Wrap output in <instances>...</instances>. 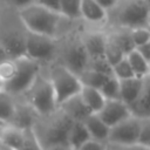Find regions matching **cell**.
Wrapping results in <instances>:
<instances>
[{
  "label": "cell",
  "instance_id": "cell-1",
  "mask_svg": "<svg viewBox=\"0 0 150 150\" xmlns=\"http://www.w3.org/2000/svg\"><path fill=\"white\" fill-rule=\"evenodd\" d=\"M18 14L26 29L60 39L82 21H74L60 11L50 9L39 4H30L18 9Z\"/></svg>",
  "mask_w": 150,
  "mask_h": 150
},
{
  "label": "cell",
  "instance_id": "cell-2",
  "mask_svg": "<svg viewBox=\"0 0 150 150\" xmlns=\"http://www.w3.org/2000/svg\"><path fill=\"white\" fill-rule=\"evenodd\" d=\"M73 120L59 107L47 115H39L33 124L41 149H69L68 134Z\"/></svg>",
  "mask_w": 150,
  "mask_h": 150
},
{
  "label": "cell",
  "instance_id": "cell-3",
  "mask_svg": "<svg viewBox=\"0 0 150 150\" xmlns=\"http://www.w3.org/2000/svg\"><path fill=\"white\" fill-rule=\"evenodd\" d=\"M82 22L74 29L57 39V50L55 61L66 66L73 73L79 75L88 68L89 55L86 50L81 36Z\"/></svg>",
  "mask_w": 150,
  "mask_h": 150
},
{
  "label": "cell",
  "instance_id": "cell-4",
  "mask_svg": "<svg viewBox=\"0 0 150 150\" xmlns=\"http://www.w3.org/2000/svg\"><path fill=\"white\" fill-rule=\"evenodd\" d=\"M149 23L150 8L145 0H118L108 11L107 26L135 28Z\"/></svg>",
  "mask_w": 150,
  "mask_h": 150
},
{
  "label": "cell",
  "instance_id": "cell-5",
  "mask_svg": "<svg viewBox=\"0 0 150 150\" xmlns=\"http://www.w3.org/2000/svg\"><path fill=\"white\" fill-rule=\"evenodd\" d=\"M18 97H22L28 102L39 115H47L59 107L53 84L45 66H42V69L39 71L29 88Z\"/></svg>",
  "mask_w": 150,
  "mask_h": 150
},
{
  "label": "cell",
  "instance_id": "cell-6",
  "mask_svg": "<svg viewBox=\"0 0 150 150\" xmlns=\"http://www.w3.org/2000/svg\"><path fill=\"white\" fill-rule=\"evenodd\" d=\"M43 66L53 84L57 104H60L68 97L80 93L82 83L79 76L70 69H68L66 66L56 61H53Z\"/></svg>",
  "mask_w": 150,
  "mask_h": 150
},
{
  "label": "cell",
  "instance_id": "cell-7",
  "mask_svg": "<svg viewBox=\"0 0 150 150\" xmlns=\"http://www.w3.org/2000/svg\"><path fill=\"white\" fill-rule=\"evenodd\" d=\"M139 128L141 118L132 114L110 127L107 149H143L138 143Z\"/></svg>",
  "mask_w": 150,
  "mask_h": 150
},
{
  "label": "cell",
  "instance_id": "cell-8",
  "mask_svg": "<svg viewBox=\"0 0 150 150\" xmlns=\"http://www.w3.org/2000/svg\"><path fill=\"white\" fill-rule=\"evenodd\" d=\"M18 69L14 77L7 82H4L2 89L12 94L13 96L18 97L21 96L33 83L34 79L39 74V71L42 69V63H40L36 60L30 59L26 54L20 55L18 57H14Z\"/></svg>",
  "mask_w": 150,
  "mask_h": 150
},
{
  "label": "cell",
  "instance_id": "cell-9",
  "mask_svg": "<svg viewBox=\"0 0 150 150\" xmlns=\"http://www.w3.org/2000/svg\"><path fill=\"white\" fill-rule=\"evenodd\" d=\"M57 50V39L26 29L25 54L42 64L55 61Z\"/></svg>",
  "mask_w": 150,
  "mask_h": 150
},
{
  "label": "cell",
  "instance_id": "cell-10",
  "mask_svg": "<svg viewBox=\"0 0 150 150\" xmlns=\"http://www.w3.org/2000/svg\"><path fill=\"white\" fill-rule=\"evenodd\" d=\"M81 36L89 59L104 55V47L107 43L105 28L89 27L83 23L81 28Z\"/></svg>",
  "mask_w": 150,
  "mask_h": 150
},
{
  "label": "cell",
  "instance_id": "cell-11",
  "mask_svg": "<svg viewBox=\"0 0 150 150\" xmlns=\"http://www.w3.org/2000/svg\"><path fill=\"white\" fill-rule=\"evenodd\" d=\"M81 21L89 27L105 28L108 12L96 0H82L81 1Z\"/></svg>",
  "mask_w": 150,
  "mask_h": 150
},
{
  "label": "cell",
  "instance_id": "cell-12",
  "mask_svg": "<svg viewBox=\"0 0 150 150\" xmlns=\"http://www.w3.org/2000/svg\"><path fill=\"white\" fill-rule=\"evenodd\" d=\"M97 114L109 127H112L130 116L131 110L121 98H107L102 109Z\"/></svg>",
  "mask_w": 150,
  "mask_h": 150
},
{
  "label": "cell",
  "instance_id": "cell-13",
  "mask_svg": "<svg viewBox=\"0 0 150 150\" xmlns=\"http://www.w3.org/2000/svg\"><path fill=\"white\" fill-rule=\"evenodd\" d=\"M38 116L39 114L34 110V108L28 102H26L22 97H16L15 111L9 123L21 129H26V128L33 127Z\"/></svg>",
  "mask_w": 150,
  "mask_h": 150
},
{
  "label": "cell",
  "instance_id": "cell-14",
  "mask_svg": "<svg viewBox=\"0 0 150 150\" xmlns=\"http://www.w3.org/2000/svg\"><path fill=\"white\" fill-rule=\"evenodd\" d=\"M59 108L63 112H66V115L69 116L73 121H83L89 114H91V110L87 107L80 93L62 101L59 104Z\"/></svg>",
  "mask_w": 150,
  "mask_h": 150
},
{
  "label": "cell",
  "instance_id": "cell-15",
  "mask_svg": "<svg viewBox=\"0 0 150 150\" xmlns=\"http://www.w3.org/2000/svg\"><path fill=\"white\" fill-rule=\"evenodd\" d=\"M131 114L137 117H150V74L143 76L142 89L130 105Z\"/></svg>",
  "mask_w": 150,
  "mask_h": 150
},
{
  "label": "cell",
  "instance_id": "cell-16",
  "mask_svg": "<svg viewBox=\"0 0 150 150\" xmlns=\"http://www.w3.org/2000/svg\"><path fill=\"white\" fill-rule=\"evenodd\" d=\"M143 86V76H132L120 80V98L129 107L137 98Z\"/></svg>",
  "mask_w": 150,
  "mask_h": 150
},
{
  "label": "cell",
  "instance_id": "cell-17",
  "mask_svg": "<svg viewBox=\"0 0 150 150\" xmlns=\"http://www.w3.org/2000/svg\"><path fill=\"white\" fill-rule=\"evenodd\" d=\"M82 122L87 127V129L90 134V137H93L95 139H98V141H102L104 143L108 142L110 127L98 116L97 112L89 114Z\"/></svg>",
  "mask_w": 150,
  "mask_h": 150
},
{
  "label": "cell",
  "instance_id": "cell-18",
  "mask_svg": "<svg viewBox=\"0 0 150 150\" xmlns=\"http://www.w3.org/2000/svg\"><path fill=\"white\" fill-rule=\"evenodd\" d=\"M0 141L7 146V149H23V129L6 123L1 131Z\"/></svg>",
  "mask_w": 150,
  "mask_h": 150
},
{
  "label": "cell",
  "instance_id": "cell-19",
  "mask_svg": "<svg viewBox=\"0 0 150 150\" xmlns=\"http://www.w3.org/2000/svg\"><path fill=\"white\" fill-rule=\"evenodd\" d=\"M90 138V134L82 121H74L68 134L69 149L81 150L82 145Z\"/></svg>",
  "mask_w": 150,
  "mask_h": 150
},
{
  "label": "cell",
  "instance_id": "cell-20",
  "mask_svg": "<svg viewBox=\"0 0 150 150\" xmlns=\"http://www.w3.org/2000/svg\"><path fill=\"white\" fill-rule=\"evenodd\" d=\"M80 95L84 101V103L87 104V107L91 110V112H98L107 100L100 89L88 86L81 87Z\"/></svg>",
  "mask_w": 150,
  "mask_h": 150
},
{
  "label": "cell",
  "instance_id": "cell-21",
  "mask_svg": "<svg viewBox=\"0 0 150 150\" xmlns=\"http://www.w3.org/2000/svg\"><path fill=\"white\" fill-rule=\"evenodd\" d=\"M125 56L129 63L131 64L134 73L137 76H145L150 74V62L141 54V52L137 48L131 49Z\"/></svg>",
  "mask_w": 150,
  "mask_h": 150
},
{
  "label": "cell",
  "instance_id": "cell-22",
  "mask_svg": "<svg viewBox=\"0 0 150 150\" xmlns=\"http://www.w3.org/2000/svg\"><path fill=\"white\" fill-rule=\"evenodd\" d=\"M16 105V97L6 91L5 89H0V120L9 123Z\"/></svg>",
  "mask_w": 150,
  "mask_h": 150
},
{
  "label": "cell",
  "instance_id": "cell-23",
  "mask_svg": "<svg viewBox=\"0 0 150 150\" xmlns=\"http://www.w3.org/2000/svg\"><path fill=\"white\" fill-rule=\"evenodd\" d=\"M79 79L82 83V86H88V87H94L100 89L103 83L105 82V80L108 79V75H104L102 73H98L94 69L90 68H86L82 73H80Z\"/></svg>",
  "mask_w": 150,
  "mask_h": 150
},
{
  "label": "cell",
  "instance_id": "cell-24",
  "mask_svg": "<svg viewBox=\"0 0 150 150\" xmlns=\"http://www.w3.org/2000/svg\"><path fill=\"white\" fill-rule=\"evenodd\" d=\"M81 1L82 0H60V12L74 21H81Z\"/></svg>",
  "mask_w": 150,
  "mask_h": 150
},
{
  "label": "cell",
  "instance_id": "cell-25",
  "mask_svg": "<svg viewBox=\"0 0 150 150\" xmlns=\"http://www.w3.org/2000/svg\"><path fill=\"white\" fill-rule=\"evenodd\" d=\"M104 56L111 64H115L116 62H118L121 59L125 56V53L117 43H115L111 39L107 36V43L104 47Z\"/></svg>",
  "mask_w": 150,
  "mask_h": 150
},
{
  "label": "cell",
  "instance_id": "cell-26",
  "mask_svg": "<svg viewBox=\"0 0 150 150\" xmlns=\"http://www.w3.org/2000/svg\"><path fill=\"white\" fill-rule=\"evenodd\" d=\"M100 90L105 98H120V80L115 75L108 76Z\"/></svg>",
  "mask_w": 150,
  "mask_h": 150
},
{
  "label": "cell",
  "instance_id": "cell-27",
  "mask_svg": "<svg viewBox=\"0 0 150 150\" xmlns=\"http://www.w3.org/2000/svg\"><path fill=\"white\" fill-rule=\"evenodd\" d=\"M112 75H115L118 80H123V79H129V77L136 76V74L134 73V70L131 68V64L129 63L127 56H124L118 62L112 64Z\"/></svg>",
  "mask_w": 150,
  "mask_h": 150
},
{
  "label": "cell",
  "instance_id": "cell-28",
  "mask_svg": "<svg viewBox=\"0 0 150 150\" xmlns=\"http://www.w3.org/2000/svg\"><path fill=\"white\" fill-rule=\"evenodd\" d=\"M88 68L94 69V70H96L98 73H102L104 75H108V76L112 75V64L105 59L104 55L89 59Z\"/></svg>",
  "mask_w": 150,
  "mask_h": 150
},
{
  "label": "cell",
  "instance_id": "cell-29",
  "mask_svg": "<svg viewBox=\"0 0 150 150\" xmlns=\"http://www.w3.org/2000/svg\"><path fill=\"white\" fill-rule=\"evenodd\" d=\"M130 35H131V40L135 48H137L150 41V28L149 26L130 28Z\"/></svg>",
  "mask_w": 150,
  "mask_h": 150
},
{
  "label": "cell",
  "instance_id": "cell-30",
  "mask_svg": "<svg viewBox=\"0 0 150 150\" xmlns=\"http://www.w3.org/2000/svg\"><path fill=\"white\" fill-rule=\"evenodd\" d=\"M16 69H18V66H16L15 59L14 57L6 59L0 62V77L2 79L4 82L9 81L16 74Z\"/></svg>",
  "mask_w": 150,
  "mask_h": 150
},
{
  "label": "cell",
  "instance_id": "cell-31",
  "mask_svg": "<svg viewBox=\"0 0 150 150\" xmlns=\"http://www.w3.org/2000/svg\"><path fill=\"white\" fill-rule=\"evenodd\" d=\"M141 128L138 135V143L143 149H150V117H139Z\"/></svg>",
  "mask_w": 150,
  "mask_h": 150
},
{
  "label": "cell",
  "instance_id": "cell-32",
  "mask_svg": "<svg viewBox=\"0 0 150 150\" xmlns=\"http://www.w3.org/2000/svg\"><path fill=\"white\" fill-rule=\"evenodd\" d=\"M23 149H41L33 127L23 129Z\"/></svg>",
  "mask_w": 150,
  "mask_h": 150
},
{
  "label": "cell",
  "instance_id": "cell-33",
  "mask_svg": "<svg viewBox=\"0 0 150 150\" xmlns=\"http://www.w3.org/2000/svg\"><path fill=\"white\" fill-rule=\"evenodd\" d=\"M83 149H98V150H103V149H107V143L90 137V138L82 145L81 150H83Z\"/></svg>",
  "mask_w": 150,
  "mask_h": 150
},
{
  "label": "cell",
  "instance_id": "cell-34",
  "mask_svg": "<svg viewBox=\"0 0 150 150\" xmlns=\"http://www.w3.org/2000/svg\"><path fill=\"white\" fill-rule=\"evenodd\" d=\"M8 6H11L12 8L14 9H20V8H23L30 4L34 2V0H4Z\"/></svg>",
  "mask_w": 150,
  "mask_h": 150
},
{
  "label": "cell",
  "instance_id": "cell-35",
  "mask_svg": "<svg viewBox=\"0 0 150 150\" xmlns=\"http://www.w3.org/2000/svg\"><path fill=\"white\" fill-rule=\"evenodd\" d=\"M34 2L50 9L60 11V0H34Z\"/></svg>",
  "mask_w": 150,
  "mask_h": 150
},
{
  "label": "cell",
  "instance_id": "cell-36",
  "mask_svg": "<svg viewBox=\"0 0 150 150\" xmlns=\"http://www.w3.org/2000/svg\"><path fill=\"white\" fill-rule=\"evenodd\" d=\"M137 49L141 52V54L150 62V41L149 42H146V43H144V45H142V46H139V47H137Z\"/></svg>",
  "mask_w": 150,
  "mask_h": 150
},
{
  "label": "cell",
  "instance_id": "cell-37",
  "mask_svg": "<svg viewBox=\"0 0 150 150\" xmlns=\"http://www.w3.org/2000/svg\"><path fill=\"white\" fill-rule=\"evenodd\" d=\"M107 12L109 11V9H111L115 5H116V2L118 1V0H96Z\"/></svg>",
  "mask_w": 150,
  "mask_h": 150
},
{
  "label": "cell",
  "instance_id": "cell-38",
  "mask_svg": "<svg viewBox=\"0 0 150 150\" xmlns=\"http://www.w3.org/2000/svg\"><path fill=\"white\" fill-rule=\"evenodd\" d=\"M9 57H12V56L8 54L7 49H6V48L4 47V45L0 42V62L4 61V60H6V59H9Z\"/></svg>",
  "mask_w": 150,
  "mask_h": 150
},
{
  "label": "cell",
  "instance_id": "cell-39",
  "mask_svg": "<svg viewBox=\"0 0 150 150\" xmlns=\"http://www.w3.org/2000/svg\"><path fill=\"white\" fill-rule=\"evenodd\" d=\"M5 125H6V122H4V121L0 120V135H1V131H2V129H4Z\"/></svg>",
  "mask_w": 150,
  "mask_h": 150
},
{
  "label": "cell",
  "instance_id": "cell-40",
  "mask_svg": "<svg viewBox=\"0 0 150 150\" xmlns=\"http://www.w3.org/2000/svg\"><path fill=\"white\" fill-rule=\"evenodd\" d=\"M2 87H4V81H2V79L0 77V89H2Z\"/></svg>",
  "mask_w": 150,
  "mask_h": 150
},
{
  "label": "cell",
  "instance_id": "cell-41",
  "mask_svg": "<svg viewBox=\"0 0 150 150\" xmlns=\"http://www.w3.org/2000/svg\"><path fill=\"white\" fill-rule=\"evenodd\" d=\"M145 1H146V4L149 5V8H150V0H145Z\"/></svg>",
  "mask_w": 150,
  "mask_h": 150
},
{
  "label": "cell",
  "instance_id": "cell-42",
  "mask_svg": "<svg viewBox=\"0 0 150 150\" xmlns=\"http://www.w3.org/2000/svg\"><path fill=\"white\" fill-rule=\"evenodd\" d=\"M149 28H150V23H149Z\"/></svg>",
  "mask_w": 150,
  "mask_h": 150
}]
</instances>
